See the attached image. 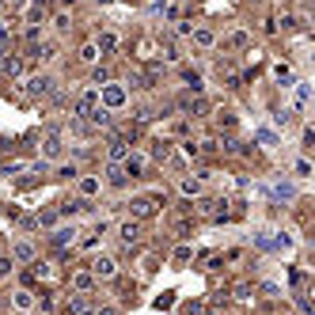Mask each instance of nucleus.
<instances>
[{"instance_id":"1","label":"nucleus","mask_w":315,"mask_h":315,"mask_svg":"<svg viewBox=\"0 0 315 315\" xmlns=\"http://www.w3.org/2000/svg\"><path fill=\"white\" fill-rule=\"evenodd\" d=\"M156 205H159L156 194H152V198H133V201H129V213L137 216V220H144V216H152V213H156Z\"/></svg>"},{"instance_id":"2","label":"nucleus","mask_w":315,"mask_h":315,"mask_svg":"<svg viewBox=\"0 0 315 315\" xmlns=\"http://www.w3.org/2000/svg\"><path fill=\"white\" fill-rule=\"evenodd\" d=\"M91 273L95 277H114L118 273V266H114V258H106V255H99L95 262H91Z\"/></svg>"},{"instance_id":"3","label":"nucleus","mask_w":315,"mask_h":315,"mask_svg":"<svg viewBox=\"0 0 315 315\" xmlns=\"http://www.w3.org/2000/svg\"><path fill=\"white\" fill-rule=\"evenodd\" d=\"M91 285H95V277H91V273H72V289H76V292H91Z\"/></svg>"},{"instance_id":"4","label":"nucleus","mask_w":315,"mask_h":315,"mask_svg":"<svg viewBox=\"0 0 315 315\" xmlns=\"http://www.w3.org/2000/svg\"><path fill=\"white\" fill-rule=\"evenodd\" d=\"M19 69H23V61H19V57H12V53L0 57V72H4V76H15Z\"/></svg>"},{"instance_id":"5","label":"nucleus","mask_w":315,"mask_h":315,"mask_svg":"<svg viewBox=\"0 0 315 315\" xmlns=\"http://www.w3.org/2000/svg\"><path fill=\"white\" fill-rule=\"evenodd\" d=\"M50 91V80L46 76H30L27 80V95H46Z\"/></svg>"},{"instance_id":"6","label":"nucleus","mask_w":315,"mask_h":315,"mask_svg":"<svg viewBox=\"0 0 315 315\" xmlns=\"http://www.w3.org/2000/svg\"><path fill=\"white\" fill-rule=\"evenodd\" d=\"M103 103H106V106H122V103H126V91H122V87H106V91H103Z\"/></svg>"},{"instance_id":"7","label":"nucleus","mask_w":315,"mask_h":315,"mask_svg":"<svg viewBox=\"0 0 315 315\" xmlns=\"http://www.w3.org/2000/svg\"><path fill=\"white\" fill-rule=\"evenodd\" d=\"M15 308H19V312H30V308H34V292H30V289H19V292H15Z\"/></svg>"},{"instance_id":"8","label":"nucleus","mask_w":315,"mask_h":315,"mask_svg":"<svg viewBox=\"0 0 315 315\" xmlns=\"http://www.w3.org/2000/svg\"><path fill=\"white\" fill-rule=\"evenodd\" d=\"M122 239H126V243H137V239H141V224H137V220L122 224Z\"/></svg>"},{"instance_id":"9","label":"nucleus","mask_w":315,"mask_h":315,"mask_svg":"<svg viewBox=\"0 0 315 315\" xmlns=\"http://www.w3.org/2000/svg\"><path fill=\"white\" fill-rule=\"evenodd\" d=\"M118 159H126V137H114V141H110V163H118Z\"/></svg>"},{"instance_id":"10","label":"nucleus","mask_w":315,"mask_h":315,"mask_svg":"<svg viewBox=\"0 0 315 315\" xmlns=\"http://www.w3.org/2000/svg\"><path fill=\"white\" fill-rule=\"evenodd\" d=\"M30 258H34V247H30V243H19L12 251V262H30Z\"/></svg>"},{"instance_id":"11","label":"nucleus","mask_w":315,"mask_h":315,"mask_svg":"<svg viewBox=\"0 0 315 315\" xmlns=\"http://www.w3.org/2000/svg\"><path fill=\"white\" fill-rule=\"evenodd\" d=\"M76 110H80V114H91V110H95V95L87 91L84 99H80V106H76Z\"/></svg>"},{"instance_id":"12","label":"nucleus","mask_w":315,"mask_h":315,"mask_svg":"<svg viewBox=\"0 0 315 315\" xmlns=\"http://www.w3.org/2000/svg\"><path fill=\"white\" fill-rule=\"evenodd\" d=\"M152 156H156V159H167V156H171V144H167V141H156Z\"/></svg>"},{"instance_id":"13","label":"nucleus","mask_w":315,"mask_h":315,"mask_svg":"<svg viewBox=\"0 0 315 315\" xmlns=\"http://www.w3.org/2000/svg\"><path fill=\"white\" fill-rule=\"evenodd\" d=\"M114 46H118V38H114V34H99L95 50H114Z\"/></svg>"},{"instance_id":"14","label":"nucleus","mask_w":315,"mask_h":315,"mask_svg":"<svg viewBox=\"0 0 315 315\" xmlns=\"http://www.w3.org/2000/svg\"><path fill=\"white\" fill-rule=\"evenodd\" d=\"M194 42L198 46H213V30H194Z\"/></svg>"},{"instance_id":"15","label":"nucleus","mask_w":315,"mask_h":315,"mask_svg":"<svg viewBox=\"0 0 315 315\" xmlns=\"http://www.w3.org/2000/svg\"><path fill=\"white\" fill-rule=\"evenodd\" d=\"M110 183H114V186H122V183H126V171H122L118 163H110Z\"/></svg>"},{"instance_id":"16","label":"nucleus","mask_w":315,"mask_h":315,"mask_svg":"<svg viewBox=\"0 0 315 315\" xmlns=\"http://www.w3.org/2000/svg\"><path fill=\"white\" fill-rule=\"evenodd\" d=\"M141 163H144L141 156H129V159H126V171H129V175H141Z\"/></svg>"},{"instance_id":"17","label":"nucleus","mask_w":315,"mask_h":315,"mask_svg":"<svg viewBox=\"0 0 315 315\" xmlns=\"http://www.w3.org/2000/svg\"><path fill=\"white\" fill-rule=\"evenodd\" d=\"M95 57H99V50H95V46H84V50H80V61H87V65H91Z\"/></svg>"},{"instance_id":"18","label":"nucleus","mask_w":315,"mask_h":315,"mask_svg":"<svg viewBox=\"0 0 315 315\" xmlns=\"http://www.w3.org/2000/svg\"><path fill=\"white\" fill-rule=\"evenodd\" d=\"M46 156H61V141H57V137L46 141Z\"/></svg>"},{"instance_id":"19","label":"nucleus","mask_w":315,"mask_h":315,"mask_svg":"<svg viewBox=\"0 0 315 315\" xmlns=\"http://www.w3.org/2000/svg\"><path fill=\"white\" fill-rule=\"evenodd\" d=\"M198 190H201L198 179H183V194H198Z\"/></svg>"},{"instance_id":"20","label":"nucleus","mask_w":315,"mask_h":315,"mask_svg":"<svg viewBox=\"0 0 315 315\" xmlns=\"http://www.w3.org/2000/svg\"><path fill=\"white\" fill-rule=\"evenodd\" d=\"M228 46H247V34H243V30H236V34H228Z\"/></svg>"},{"instance_id":"21","label":"nucleus","mask_w":315,"mask_h":315,"mask_svg":"<svg viewBox=\"0 0 315 315\" xmlns=\"http://www.w3.org/2000/svg\"><path fill=\"white\" fill-rule=\"evenodd\" d=\"M91 118H95V126H110V114H106V110H95Z\"/></svg>"},{"instance_id":"22","label":"nucleus","mask_w":315,"mask_h":315,"mask_svg":"<svg viewBox=\"0 0 315 315\" xmlns=\"http://www.w3.org/2000/svg\"><path fill=\"white\" fill-rule=\"evenodd\" d=\"M80 190H84V194H95V190H99V183H95V179H84V183H80Z\"/></svg>"},{"instance_id":"23","label":"nucleus","mask_w":315,"mask_h":315,"mask_svg":"<svg viewBox=\"0 0 315 315\" xmlns=\"http://www.w3.org/2000/svg\"><path fill=\"white\" fill-rule=\"evenodd\" d=\"M171 296H175V292H163V296L156 300V308H159V312H163V308H171Z\"/></svg>"},{"instance_id":"24","label":"nucleus","mask_w":315,"mask_h":315,"mask_svg":"<svg viewBox=\"0 0 315 315\" xmlns=\"http://www.w3.org/2000/svg\"><path fill=\"white\" fill-rule=\"evenodd\" d=\"M12 266H15L12 258H0V273H8V270H12Z\"/></svg>"},{"instance_id":"25","label":"nucleus","mask_w":315,"mask_h":315,"mask_svg":"<svg viewBox=\"0 0 315 315\" xmlns=\"http://www.w3.org/2000/svg\"><path fill=\"white\" fill-rule=\"evenodd\" d=\"M95 315H118V312H114V308H99Z\"/></svg>"},{"instance_id":"26","label":"nucleus","mask_w":315,"mask_h":315,"mask_svg":"<svg viewBox=\"0 0 315 315\" xmlns=\"http://www.w3.org/2000/svg\"><path fill=\"white\" fill-rule=\"evenodd\" d=\"M205 315H216V312H205Z\"/></svg>"}]
</instances>
